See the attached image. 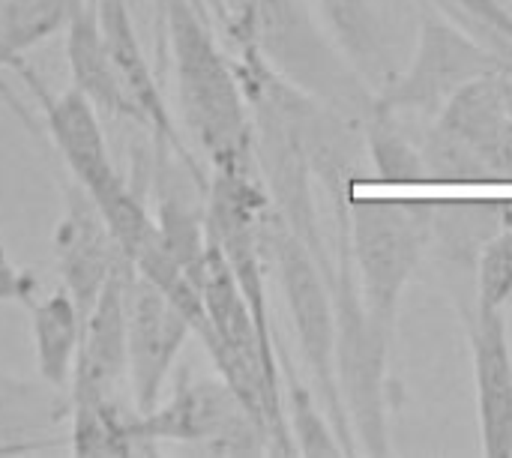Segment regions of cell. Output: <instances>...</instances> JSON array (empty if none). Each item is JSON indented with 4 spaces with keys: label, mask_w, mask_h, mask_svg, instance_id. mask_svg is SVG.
I'll list each match as a JSON object with an SVG mask.
<instances>
[{
    "label": "cell",
    "mask_w": 512,
    "mask_h": 458,
    "mask_svg": "<svg viewBox=\"0 0 512 458\" xmlns=\"http://www.w3.org/2000/svg\"><path fill=\"white\" fill-rule=\"evenodd\" d=\"M162 15L177 102L198 153L213 174H258L255 117L237 63L189 0H162Z\"/></svg>",
    "instance_id": "1"
},
{
    "label": "cell",
    "mask_w": 512,
    "mask_h": 458,
    "mask_svg": "<svg viewBox=\"0 0 512 458\" xmlns=\"http://www.w3.org/2000/svg\"><path fill=\"white\" fill-rule=\"evenodd\" d=\"M219 27L237 51L258 57L297 90L363 126L375 93L339 54L303 0H219Z\"/></svg>",
    "instance_id": "2"
},
{
    "label": "cell",
    "mask_w": 512,
    "mask_h": 458,
    "mask_svg": "<svg viewBox=\"0 0 512 458\" xmlns=\"http://www.w3.org/2000/svg\"><path fill=\"white\" fill-rule=\"evenodd\" d=\"M336 315V381L354 432L357 456H390V348L393 330L381 327L363 303L348 255L345 201H336V246L327 273Z\"/></svg>",
    "instance_id": "3"
},
{
    "label": "cell",
    "mask_w": 512,
    "mask_h": 458,
    "mask_svg": "<svg viewBox=\"0 0 512 458\" xmlns=\"http://www.w3.org/2000/svg\"><path fill=\"white\" fill-rule=\"evenodd\" d=\"M345 234L366 309L396 333L402 294L429 249L432 204L357 198L351 189L345 198Z\"/></svg>",
    "instance_id": "4"
},
{
    "label": "cell",
    "mask_w": 512,
    "mask_h": 458,
    "mask_svg": "<svg viewBox=\"0 0 512 458\" xmlns=\"http://www.w3.org/2000/svg\"><path fill=\"white\" fill-rule=\"evenodd\" d=\"M264 243H267V264L276 270L303 363L315 381L318 402L327 411L345 447V456H357L354 432L336 381V315H333V294H330L327 273L321 270L318 258L306 249V243L273 213V207L264 222Z\"/></svg>",
    "instance_id": "5"
},
{
    "label": "cell",
    "mask_w": 512,
    "mask_h": 458,
    "mask_svg": "<svg viewBox=\"0 0 512 458\" xmlns=\"http://www.w3.org/2000/svg\"><path fill=\"white\" fill-rule=\"evenodd\" d=\"M45 126L69 177L93 198L123 258L132 264L153 243L156 219L147 213L144 198L114 165L99 111L84 93L66 87L60 96H45Z\"/></svg>",
    "instance_id": "6"
},
{
    "label": "cell",
    "mask_w": 512,
    "mask_h": 458,
    "mask_svg": "<svg viewBox=\"0 0 512 458\" xmlns=\"http://www.w3.org/2000/svg\"><path fill=\"white\" fill-rule=\"evenodd\" d=\"M129 435L150 456L159 453L162 441L201 456H270L267 429L219 375H180L153 411L132 417Z\"/></svg>",
    "instance_id": "7"
},
{
    "label": "cell",
    "mask_w": 512,
    "mask_h": 458,
    "mask_svg": "<svg viewBox=\"0 0 512 458\" xmlns=\"http://www.w3.org/2000/svg\"><path fill=\"white\" fill-rule=\"evenodd\" d=\"M507 69V60L483 39L471 36L459 24L438 15L435 9H426L420 21L417 51L375 93V105L393 114H438L447 105V99L465 84Z\"/></svg>",
    "instance_id": "8"
},
{
    "label": "cell",
    "mask_w": 512,
    "mask_h": 458,
    "mask_svg": "<svg viewBox=\"0 0 512 458\" xmlns=\"http://www.w3.org/2000/svg\"><path fill=\"white\" fill-rule=\"evenodd\" d=\"M189 336L192 324L177 303L132 267L126 297V384L135 414L159 405Z\"/></svg>",
    "instance_id": "9"
},
{
    "label": "cell",
    "mask_w": 512,
    "mask_h": 458,
    "mask_svg": "<svg viewBox=\"0 0 512 458\" xmlns=\"http://www.w3.org/2000/svg\"><path fill=\"white\" fill-rule=\"evenodd\" d=\"M90 6H93L96 24L102 33V42L108 48V57L114 63V72L120 78V87L129 99L132 123L147 129V135L153 138V144L162 153L180 159L192 174H198L195 156H189L186 141H183L180 129L174 126V117L168 111V102H165V96H162V90H159L150 66H147L129 3L126 0H90ZM204 183H210V180H204Z\"/></svg>",
    "instance_id": "10"
},
{
    "label": "cell",
    "mask_w": 512,
    "mask_h": 458,
    "mask_svg": "<svg viewBox=\"0 0 512 458\" xmlns=\"http://www.w3.org/2000/svg\"><path fill=\"white\" fill-rule=\"evenodd\" d=\"M474 360L477 423L486 458H512V342L504 309L459 306Z\"/></svg>",
    "instance_id": "11"
},
{
    "label": "cell",
    "mask_w": 512,
    "mask_h": 458,
    "mask_svg": "<svg viewBox=\"0 0 512 458\" xmlns=\"http://www.w3.org/2000/svg\"><path fill=\"white\" fill-rule=\"evenodd\" d=\"M123 261L126 258L99 207L75 180H69L63 192V213L54 228V267L60 288L69 291L81 312H87Z\"/></svg>",
    "instance_id": "12"
},
{
    "label": "cell",
    "mask_w": 512,
    "mask_h": 458,
    "mask_svg": "<svg viewBox=\"0 0 512 458\" xmlns=\"http://www.w3.org/2000/svg\"><path fill=\"white\" fill-rule=\"evenodd\" d=\"M129 276L132 264L123 261L105 288L99 291L96 303L84 312L81 348L72 372L69 393H84L96 399L120 402V393H129L126 384V297H129Z\"/></svg>",
    "instance_id": "13"
},
{
    "label": "cell",
    "mask_w": 512,
    "mask_h": 458,
    "mask_svg": "<svg viewBox=\"0 0 512 458\" xmlns=\"http://www.w3.org/2000/svg\"><path fill=\"white\" fill-rule=\"evenodd\" d=\"M315 9L321 12L327 36L339 54L351 63L363 84L378 93L396 75V63L372 0H315Z\"/></svg>",
    "instance_id": "14"
},
{
    "label": "cell",
    "mask_w": 512,
    "mask_h": 458,
    "mask_svg": "<svg viewBox=\"0 0 512 458\" xmlns=\"http://www.w3.org/2000/svg\"><path fill=\"white\" fill-rule=\"evenodd\" d=\"M27 306H30V333H33L39 381L57 393H69L78 348H81L84 312L78 309V303L69 297L66 288H57L42 300L30 297Z\"/></svg>",
    "instance_id": "15"
},
{
    "label": "cell",
    "mask_w": 512,
    "mask_h": 458,
    "mask_svg": "<svg viewBox=\"0 0 512 458\" xmlns=\"http://www.w3.org/2000/svg\"><path fill=\"white\" fill-rule=\"evenodd\" d=\"M501 228V201H441L432 204V234L444 267L453 276L465 279L477 273V258L489 237Z\"/></svg>",
    "instance_id": "16"
},
{
    "label": "cell",
    "mask_w": 512,
    "mask_h": 458,
    "mask_svg": "<svg viewBox=\"0 0 512 458\" xmlns=\"http://www.w3.org/2000/svg\"><path fill=\"white\" fill-rule=\"evenodd\" d=\"M66 57H69L72 87L78 93H84L96 111L132 123L129 99L120 87V78L114 72V63L108 57V48L102 42V33H99L90 3L66 30Z\"/></svg>",
    "instance_id": "17"
},
{
    "label": "cell",
    "mask_w": 512,
    "mask_h": 458,
    "mask_svg": "<svg viewBox=\"0 0 512 458\" xmlns=\"http://www.w3.org/2000/svg\"><path fill=\"white\" fill-rule=\"evenodd\" d=\"M90 0H0V57L3 66L24 72V54L45 39L69 30Z\"/></svg>",
    "instance_id": "18"
},
{
    "label": "cell",
    "mask_w": 512,
    "mask_h": 458,
    "mask_svg": "<svg viewBox=\"0 0 512 458\" xmlns=\"http://www.w3.org/2000/svg\"><path fill=\"white\" fill-rule=\"evenodd\" d=\"M69 396V453L81 458L141 456L138 444L129 435L132 417L123 411V402L96 399L84 393Z\"/></svg>",
    "instance_id": "19"
},
{
    "label": "cell",
    "mask_w": 512,
    "mask_h": 458,
    "mask_svg": "<svg viewBox=\"0 0 512 458\" xmlns=\"http://www.w3.org/2000/svg\"><path fill=\"white\" fill-rule=\"evenodd\" d=\"M279 372H282L285 417H288V429H291V441H294L297 456H345V447H342L327 411L321 408L318 396L300 381V375H297L291 357L285 354L282 342H279Z\"/></svg>",
    "instance_id": "20"
},
{
    "label": "cell",
    "mask_w": 512,
    "mask_h": 458,
    "mask_svg": "<svg viewBox=\"0 0 512 458\" xmlns=\"http://www.w3.org/2000/svg\"><path fill=\"white\" fill-rule=\"evenodd\" d=\"M360 129H363V150L369 153L378 183H423L426 180L423 156L405 138L393 111H384L372 102Z\"/></svg>",
    "instance_id": "21"
},
{
    "label": "cell",
    "mask_w": 512,
    "mask_h": 458,
    "mask_svg": "<svg viewBox=\"0 0 512 458\" xmlns=\"http://www.w3.org/2000/svg\"><path fill=\"white\" fill-rule=\"evenodd\" d=\"M63 396L66 393H57L45 384L33 387L0 375V444L24 441L33 432L57 426L63 414H69V402H63Z\"/></svg>",
    "instance_id": "22"
},
{
    "label": "cell",
    "mask_w": 512,
    "mask_h": 458,
    "mask_svg": "<svg viewBox=\"0 0 512 458\" xmlns=\"http://www.w3.org/2000/svg\"><path fill=\"white\" fill-rule=\"evenodd\" d=\"M423 168H426V180H444V183H489V174L480 162V156L459 141L453 132H447L444 126H432L423 147Z\"/></svg>",
    "instance_id": "23"
},
{
    "label": "cell",
    "mask_w": 512,
    "mask_h": 458,
    "mask_svg": "<svg viewBox=\"0 0 512 458\" xmlns=\"http://www.w3.org/2000/svg\"><path fill=\"white\" fill-rule=\"evenodd\" d=\"M512 300V225H501L477 258L474 303L504 309Z\"/></svg>",
    "instance_id": "24"
},
{
    "label": "cell",
    "mask_w": 512,
    "mask_h": 458,
    "mask_svg": "<svg viewBox=\"0 0 512 458\" xmlns=\"http://www.w3.org/2000/svg\"><path fill=\"white\" fill-rule=\"evenodd\" d=\"M477 156H480L489 180L512 183V114L486 138V144L480 147Z\"/></svg>",
    "instance_id": "25"
},
{
    "label": "cell",
    "mask_w": 512,
    "mask_h": 458,
    "mask_svg": "<svg viewBox=\"0 0 512 458\" xmlns=\"http://www.w3.org/2000/svg\"><path fill=\"white\" fill-rule=\"evenodd\" d=\"M33 297V279L15 267L6 246L0 243V303H27Z\"/></svg>",
    "instance_id": "26"
},
{
    "label": "cell",
    "mask_w": 512,
    "mask_h": 458,
    "mask_svg": "<svg viewBox=\"0 0 512 458\" xmlns=\"http://www.w3.org/2000/svg\"><path fill=\"white\" fill-rule=\"evenodd\" d=\"M507 78H510V102H512V72L507 69Z\"/></svg>",
    "instance_id": "27"
},
{
    "label": "cell",
    "mask_w": 512,
    "mask_h": 458,
    "mask_svg": "<svg viewBox=\"0 0 512 458\" xmlns=\"http://www.w3.org/2000/svg\"><path fill=\"white\" fill-rule=\"evenodd\" d=\"M0 66H3V57H0Z\"/></svg>",
    "instance_id": "28"
}]
</instances>
